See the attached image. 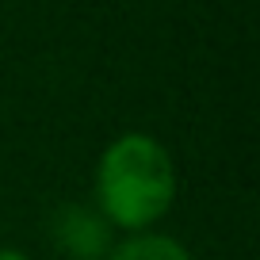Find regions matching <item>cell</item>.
Masks as SVG:
<instances>
[{
	"label": "cell",
	"mask_w": 260,
	"mask_h": 260,
	"mask_svg": "<svg viewBox=\"0 0 260 260\" xmlns=\"http://www.w3.org/2000/svg\"><path fill=\"white\" fill-rule=\"evenodd\" d=\"M50 237L65 260H107L115 230L92 203H61L50 214Z\"/></svg>",
	"instance_id": "2"
},
{
	"label": "cell",
	"mask_w": 260,
	"mask_h": 260,
	"mask_svg": "<svg viewBox=\"0 0 260 260\" xmlns=\"http://www.w3.org/2000/svg\"><path fill=\"white\" fill-rule=\"evenodd\" d=\"M176 203V161L153 134L130 130L100 153L92 176V207L111 230H153Z\"/></svg>",
	"instance_id": "1"
},
{
	"label": "cell",
	"mask_w": 260,
	"mask_h": 260,
	"mask_svg": "<svg viewBox=\"0 0 260 260\" xmlns=\"http://www.w3.org/2000/svg\"><path fill=\"white\" fill-rule=\"evenodd\" d=\"M107 260H195L176 237L161 234V230H142V234H126L115 241Z\"/></svg>",
	"instance_id": "3"
},
{
	"label": "cell",
	"mask_w": 260,
	"mask_h": 260,
	"mask_svg": "<svg viewBox=\"0 0 260 260\" xmlns=\"http://www.w3.org/2000/svg\"><path fill=\"white\" fill-rule=\"evenodd\" d=\"M0 260H31V256H23V252H16V249H4V245H0Z\"/></svg>",
	"instance_id": "4"
}]
</instances>
